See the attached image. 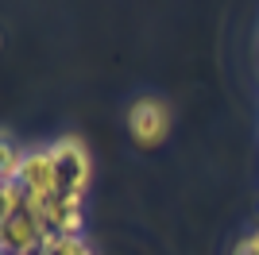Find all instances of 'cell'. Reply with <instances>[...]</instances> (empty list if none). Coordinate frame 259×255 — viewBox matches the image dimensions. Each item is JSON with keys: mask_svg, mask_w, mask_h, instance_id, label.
Masks as SVG:
<instances>
[{"mask_svg": "<svg viewBox=\"0 0 259 255\" xmlns=\"http://www.w3.org/2000/svg\"><path fill=\"white\" fill-rule=\"evenodd\" d=\"M16 182L23 186V193H27V201H31L35 209H43L47 201H54V197H58V170H54L51 147L31 151V155L23 159V170H20Z\"/></svg>", "mask_w": 259, "mask_h": 255, "instance_id": "6da1fadb", "label": "cell"}, {"mask_svg": "<svg viewBox=\"0 0 259 255\" xmlns=\"http://www.w3.org/2000/svg\"><path fill=\"white\" fill-rule=\"evenodd\" d=\"M54 155V170H58V193H74L81 197L89 186V155L77 139H62L51 147Z\"/></svg>", "mask_w": 259, "mask_h": 255, "instance_id": "7a4b0ae2", "label": "cell"}, {"mask_svg": "<svg viewBox=\"0 0 259 255\" xmlns=\"http://www.w3.org/2000/svg\"><path fill=\"white\" fill-rule=\"evenodd\" d=\"M128 128H132V136H136V143L155 147V143L170 132V112H166V105H162V101L143 97V101H136V105H132Z\"/></svg>", "mask_w": 259, "mask_h": 255, "instance_id": "3957f363", "label": "cell"}, {"mask_svg": "<svg viewBox=\"0 0 259 255\" xmlns=\"http://www.w3.org/2000/svg\"><path fill=\"white\" fill-rule=\"evenodd\" d=\"M39 212H43L47 236H77L81 232V197H74V193H58Z\"/></svg>", "mask_w": 259, "mask_h": 255, "instance_id": "277c9868", "label": "cell"}, {"mask_svg": "<svg viewBox=\"0 0 259 255\" xmlns=\"http://www.w3.org/2000/svg\"><path fill=\"white\" fill-rule=\"evenodd\" d=\"M54 255H93L81 236H54Z\"/></svg>", "mask_w": 259, "mask_h": 255, "instance_id": "5b68a950", "label": "cell"}, {"mask_svg": "<svg viewBox=\"0 0 259 255\" xmlns=\"http://www.w3.org/2000/svg\"><path fill=\"white\" fill-rule=\"evenodd\" d=\"M248 240H251V244H255V251H259V228H255V232L248 236Z\"/></svg>", "mask_w": 259, "mask_h": 255, "instance_id": "8992f818", "label": "cell"}]
</instances>
